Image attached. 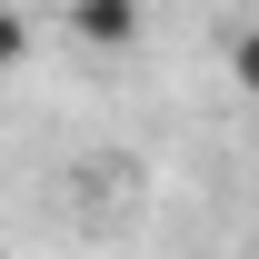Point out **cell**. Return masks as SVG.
Here are the masks:
<instances>
[{
  "mask_svg": "<svg viewBox=\"0 0 259 259\" xmlns=\"http://www.w3.org/2000/svg\"><path fill=\"white\" fill-rule=\"evenodd\" d=\"M229 80L259 100V20H239V30H229Z\"/></svg>",
  "mask_w": 259,
  "mask_h": 259,
  "instance_id": "obj_2",
  "label": "cell"
},
{
  "mask_svg": "<svg viewBox=\"0 0 259 259\" xmlns=\"http://www.w3.org/2000/svg\"><path fill=\"white\" fill-rule=\"evenodd\" d=\"M140 20H150L140 0H70V30L90 40V50H130V40H140Z\"/></svg>",
  "mask_w": 259,
  "mask_h": 259,
  "instance_id": "obj_1",
  "label": "cell"
}]
</instances>
